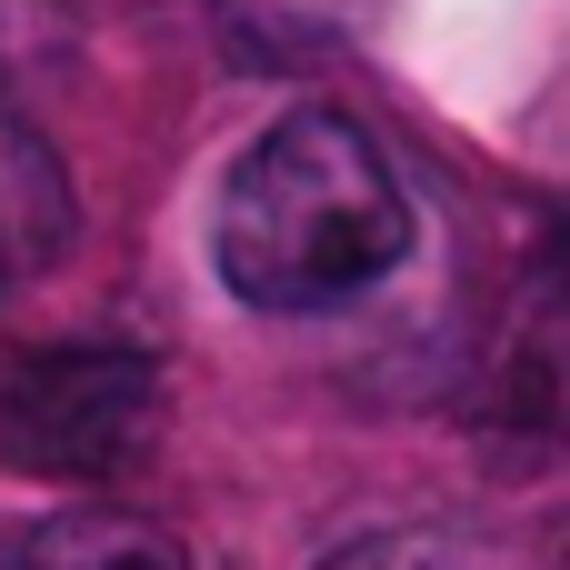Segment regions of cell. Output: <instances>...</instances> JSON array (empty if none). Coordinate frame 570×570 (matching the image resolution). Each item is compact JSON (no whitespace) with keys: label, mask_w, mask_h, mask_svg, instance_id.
<instances>
[{"label":"cell","mask_w":570,"mask_h":570,"mask_svg":"<svg viewBox=\"0 0 570 570\" xmlns=\"http://www.w3.org/2000/svg\"><path fill=\"white\" fill-rule=\"evenodd\" d=\"M411 261V190L351 110L271 120L220 190V281L250 311H341Z\"/></svg>","instance_id":"obj_1"},{"label":"cell","mask_w":570,"mask_h":570,"mask_svg":"<svg viewBox=\"0 0 570 570\" xmlns=\"http://www.w3.org/2000/svg\"><path fill=\"white\" fill-rule=\"evenodd\" d=\"M170 381L120 341H50L0 381V451L50 481H110L150 451Z\"/></svg>","instance_id":"obj_2"},{"label":"cell","mask_w":570,"mask_h":570,"mask_svg":"<svg viewBox=\"0 0 570 570\" xmlns=\"http://www.w3.org/2000/svg\"><path fill=\"white\" fill-rule=\"evenodd\" d=\"M20 570H190V561L160 521L110 511V501H70L20 541Z\"/></svg>","instance_id":"obj_3"},{"label":"cell","mask_w":570,"mask_h":570,"mask_svg":"<svg viewBox=\"0 0 570 570\" xmlns=\"http://www.w3.org/2000/svg\"><path fill=\"white\" fill-rule=\"evenodd\" d=\"M381 0H220V40L261 70H301V60H331L361 40Z\"/></svg>","instance_id":"obj_4"},{"label":"cell","mask_w":570,"mask_h":570,"mask_svg":"<svg viewBox=\"0 0 570 570\" xmlns=\"http://www.w3.org/2000/svg\"><path fill=\"white\" fill-rule=\"evenodd\" d=\"M511 401L541 421V431H570V220L541 261V291L521 311V351H511Z\"/></svg>","instance_id":"obj_5"},{"label":"cell","mask_w":570,"mask_h":570,"mask_svg":"<svg viewBox=\"0 0 570 570\" xmlns=\"http://www.w3.org/2000/svg\"><path fill=\"white\" fill-rule=\"evenodd\" d=\"M70 40H80L70 0H0V100L20 80H40L50 60H70Z\"/></svg>","instance_id":"obj_6"},{"label":"cell","mask_w":570,"mask_h":570,"mask_svg":"<svg viewBox=\"0 0 570 570\" xmlns=\"http://www.w3.org/2000/svg\"><path fill=\"white\" fill-rule=\"evenodd\" d=\"M321 570H461V551L431 541V531H391V541H361V551H341Z\"/></svg>","instance_id":"obj_7"},{"label":"cell","mask_w":570,"mask_h":570,"mask_svg":"<svg viewBox=\"0 0 570 570\" xmlns=\"http://www.w3.org/2000/svg\"><path fill=\"white\" fill-rule=\"evenodd\" d=\"M10 190H30V180H10ZM10 190H0V271H10V261L30 250V240H20V220H10Z\"/></svg>","instance_id":"obj_8"}]
</instances>
